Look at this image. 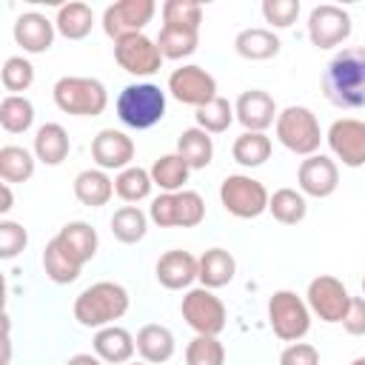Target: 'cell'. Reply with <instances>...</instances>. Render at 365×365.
<instances>
[{"instance_id": "1", "label": "cell", "mask_w": 365, "mask_h": 365, "mask_svg": "<svg viewBox=\"0 0 365 365\" xmlns=\"http://www.w3.org/2000/svg\"><path fill=\"white\" fill-rule=\"evenodd\" d=\"M322 94L336 108H365V46L342 48L328 60Z\"/></svg>"}, {"instance_id": "2", "label": "cell", "mask_w": 365, "mask_h": 365, "mask_svg": "<svg viewBox=\"0 0 365 365\" xmlns=\"http://www.w3.org/2000/svg\"><path fill=\"white\" fill-rule=\"evenodd\" d=\"M128 305H131V297L120 282L100 279V282H91L88 288H83L74 297L71 314L83 328H97L100 331L106 325H114V319H120L128 311Z\"/></svg>"}, {"instance_id": "3", "label": "cell", "mask_w": 365, "mask_h": 365, "mask_svg": "<svg viewBox=\"0 0 365 365\" xmlns=\"http://www.w3.org/2000/svg\"><path fill=\"white\" fill-rule=\"evenodd\" d=\"M117 117L134 131H145L165 117V91L157 83H128L117 94Z\"/></svg>"}, {"instance_id": "4", "label": "cell", "mask_w": 365, "mask_h": 365, "mask_svg": "<svg viewBox=\"0 0 365 365\" xmlns=\"http://www.w3.org/2000/svg\"><path fill=\"white\" fill-rule=\"evenodd\" d=\"M54 106L71 117H100L108 106V91L97 77L66 74L51 88Z\"/></svg>"}, {"instance_id": "5", "label": "cell", "mask_w": 365, "mask_h": 365, "mask_svg": "<svg viewBox=\"0 0 365 365\" xmlns=\"http://www.w3.org/2000/svg\"><path fill=\"white\" fill-rule=\"evenodd\" d=\"M274 134H277V140H279L282 148H288L291 154H299V157L317 154L319 151V143L325 140L317 114L311 108H305V106H288V108H282L277 114Z\"/></svg>"}, {"instance_id": "6", "label": "cell", "mask_w": 365, "mask_h": 365, "mask_svg": "<svg viewBox=\"0 0 365 365\" xmlns=\"http://www.w3.org/2000/svg\"><path fill=\"white\" fill-rule=\"evenodd\" d=\"M268 325L277 339L299 342L311 331V308L297 291H274L268 299Z\"/></svg>"}, {"instance_id": "7", "label": "cell", "mask_w": 365, "mask_h": 365, "mask_svg": "<svg viewBox=\"0 0 365 365\" xmlns=\"http://www.w3.org/2000/svg\"><path fill=\"white\" fill-rule=\"evenodd\" d=\"M268 188L251 174H228L220 182V202L237 220H257L262 211H268Z\"/></svg>"}, {"instance_id": "8", "label": "cell", "mask_w": 365, "mask_h": 365, "mask_svg": "<svg viewBox=\"0 0 365 365\" xmlns=\"http://www.w3.org/2000/svg\"><path fill=\"white\" fill-rule=\"evenodd\" d=\"M148 220L160 228H194L205 220V200L191 188L160 194L151 200Z\"/></svg>"}, {"instance_id": "9", "label": "cell", "mask_w": 365, "mask_h": 365, "mask_svg": "<svg viewBox=\"0 0 365 365\" xmlns=\"http://www.w3.org/2000/svg\"><path fill=\"white\" fill-rule=\"evenodd\" d=\"M180 314L194 334H205V336H220L228 322V311L222 299L211 288H202V285L185 291L180 302Z\"/></svg>"}, {"instance_id": "10", "label": "cell", "mask_w": 365, "mask_h": 365, "mask_svg": "<svg viewBox=\"0 0 365 365\" xmlns=\"http://www.w3.org/2000/svg\"><path fill=\"white\" fill-rule=\"evenodd\" d=\"M305 302L311 308L314 317H319L322 322L334 325V322H342L348 305H351V291L345 288L342 279L331 277V274H319L308 282V291H305Z\"/></svg>"}, {"instance_id": "11", "label": "cell", "mask_w": 365, "mask_h": 365, "mask_svg": "<svg viewBox=\"0 0 365 365\" xmlns=\"http://www.w3.org/2000/svg\"><path fill=\"white\" fill-rule=\"evenodd\" d=\"M157 14L154 0H117L103 11V31L117 43L128 34H143V29Z\"/></svg>"}, {"instance_id": "12", "label": "cell", "mask_w": 365, "mask_h": 365, "mask_svg": "<svg viewBox=\"0 0 365 365\" xmlns=\"http://www.w3.org/2000/svg\"><path fill=\"white\" fill-rule=\"evenodd\" d=\"M351 14L342 6L319 3L308 14V40L317 48H336L351 37Z\"/></svg>"}, {"instance_id": "13", "label": "cell", "mask_w": 365, "mask_h": 365, "mask_svg": "<svg viewBox=\"0 0 365 365\" xmlns=\"http://www.w3.org/2000/svg\"><path fill=\"white\" fill-rule=\"evenodd\" d=\"M168 91L177 103L200 108V106H205L217 97V80L202 66L188 63V66H180L168 74Z\"/></svg>"}, {"instance_id": "14", "label": "cell", "mask_w": 365, "mask_h": 365, "mask_svg": "<svg viewBox=\"0 0 365 365\" xmlns=\"http://www.w3.org/2000/svg\"><path fill=\"white\" fill-rule=\"evenodd\" d=\"M325 143L342 165L348 168L365 165V120H356V117L334 120L331 128L325 131Z\"/></svg>"}, {"instance_id": "15", "label": "cell", "mask_w": 365, "mask_h": 365, "mask_svg": "<svg viewBox=\"0 0 365 365\" xmlns=\"http://www.w3.org/2000/svg\"><path fill=\"white\" fill-rule=\"evenodd\" d=\"M114 60L123 71H128L134 77H151L163 66V54H160L157 40H151L145 34H128V37L117 40L114 43Z\"/></svg>"}, {"instance_id": "16", "label": "cell", "mask_w": 365, "mask_h": 365, "mask_svg": "<svg viewBox=\"0 0 365 365\" xmlns=\"http://www.w3.org/2000/svg\"><path fill=\"white\" fill-rule=\"evenodd\" d=\"M297 185L305 197H331L339 185V168H336V160L328 157V154H311L299 163V171H297Z\"/></svg>"}, {"instance_id": "17", "label": "cell", "mask_w": 365, "mask_h": 365, "mask_svg": "<svg viewBox=\"0 0 365 365\" xmlns=\"http://www.w3.org/2000/svg\"><path fill=\"white\" fill-rule=\"evenodd\" d=\"M91 160L103 171H123L134 160V140L120 128H103L91 140Z\"/></svg>"}, {"instance_id": "18", "label": "cell", "mask_w": 365, "mask_h": 365, "mask_svg": "<svg viewBox=\"0 0 365 365\" xmlns=\"http://www.w3.org/2000/svg\"><path fill=\"white\" fill-rule=\"evenodd\" d=\"M154 274H157V282L168 291L191 288L200 279V257H194L182 248H171L157 259Z\"/></svg>"}, {"instance_id": "19", "label": "cell", "mask_w": 365, "mask_h": 365, "mask_svg": "<svg viewBox=\"0 0 365 365\" xmlns=\"http://www.w3.org/2000/svg\"><path fill=\"white\" fill-rule=\"evenodd\" d=\"M234 114H237V123L245 128V131H265L268 125L277 123V103L268 91L262 88H248L237 97L234 103Z\"/></svg>"}, {"instance_id": "20", "label": "cell", "mask_w": 365, "mask_h": 365, "mask_svg": "<svg viewBox=\"0 0 365 365\" xmlns=\"http://www.w3.org/2000/svg\"><path fill=\"white\" fill-rule=\"evenodd\" d=\"M14 43L26 51V54H43L51 48L54 43V34H57V26L54 20H48L46 14L40 11H23L17 20H14Z\"/></svg>"}, {"instance_id": "21", "label": "cell", "mask_w": 365, "mask_h": 365, "mask_svg": "<svg viewBox=\"0 0 365 365\" xmlns=\"http://www.w3.org/2000/svg\"><path fill=\"white\" fill-rule=\"evenodd\" d=\"M91 348L106 365H128L137 354V339L120 325H106L94 334Z\"/></svg>"}, {"instance_id": "22", "label": "cell", "mask_w": 365, "mask_h": 365, "mask_svg": "<svg viewBox=\"0 0 365 365\" xmlns=\"http://www.w3.org/2000/svg\"><path fill=\"white\" fill-rule=\"evenodd\" d=\"M137 354L143 356V362L148 365H163L174 356L177 351V339L171 334V328L160 325V322H148L137 331Z\"/></svg>"}, {"instance_id": "23", "label": "cell", "mask_w": 365, "mask_h": 365, "mask_svg": "<svg viewBox=\"0 0 365 365\" xmlns=\"http://www.w3.org/2000/svg\"><path fill=\"white\" fill-rule=\"evenodd\" d=\"M54 240H57V242L63 245V251H66L68 257H74L80 265H86L88 259H94V254H97V248H100L97 231H94L88 222H83V220L66 222V225L54 234Z\"/></svg>"}, {"instance_id": "24", "label": "cell", "mask_w": 365, "mask_h": 365, "mask_svg": "<svg viewBox=\"0 0 365 365\" xmlns=\"http://www.w3.org/2000/svg\"><path fill=\"white\" fill-rule=\"evenodd\" d=\"M31 151L43 165H60L71 151L68 131L60 123H43L34 131V148Z\"/></svg>"}, {"instance_id": "25", "label": "cell", "mask_w": 365, "mask_h": 365, "mask_svg": "<svg viewBox=\"0 0 365 365\" xmlns=\"http://www.w3.org/2000/svg\"><path fill=\"white\" fill-rule=\"evenodd\" d=\"M74 197L88 208H103L114 197V180L103 168H86L74 177Z\"/></svg>"}, {"instance_id": "26", "label": "cell", "mask_w": 365, "mask_h": 365, "mask_svg": "<svg viewBox=\"0 0 365 365\" xmlns=\"http://www.w3.org/2000/svg\"><path fill=\"white\" fill-rule=\"evenodd\" d=\"M282 48L279 37L271 31V29H262V26H254V29H242L237 37H234V51L242 57V60H271L277 57Z\"/></svg>"}, {"instance_id": "27", "label": "cell", "mask_w": 365, "mask_h": 365, "mask_svg": "<svg viewBox=\"0 0 365 365\" xmlns=\"http://www.w3.org/2000/svg\"><path fill=\"white\" fill-rule=\"evenodd\" d=\"M54 26H57V34H63L66 40H83L94 29V11L88 3H80V0L63 3L57 9Z\"/></svg>"}, {"instance_id": "28", "label": "cell", "mask_w": 365, "mask_h": 365, "mask_svg": "<svg viewBox=\"0 0 365 365\" xmlns=\"http://www.w3.org/2000/svg\"><path fill=\"white\" fill-rule=\"evenodd\" d=\"M177 154L185 160V165H188L191 171L205 168V165H211V160H214V140H211L208 131H202V128H197V125L182 128V134L177 137Z\"/></svg>"}, {"instance_id": "29", "label": "cell", "mask_w": 365, "mask_h": 365, "mask_svg": "<svg viewBox=\"0 0 365 365\" xmlns=\"http://www.w3.org/2000/svg\"><path fill=\"white\" fill-rule=\"evenodd\" d=\"M237 274V259L231 251L225 248H208L202 257H200V282L202 288H222L234 279Z\"/></svg>"}, {"instance_id": "30", "label": "cell", "mask_w": 365, "mask_h": 365, "mask_svg": "<svg viewBox=\"0 0 365 365\" xmlns=\"http://www.w3.org/2000/svg\"><path fill=\"white\" fill-rule=\"evenodd\" d=\"M148 174H151L154 185L160 188V194H174V191H182V188H185L191 168H188L185 160L174 151V154H163V157H157V160L151 163Z\"/></svg>"}, {"instance_id": "31", "label": "cell", "mask_w": 365, "mask_h": 365, "mask_svg": "<svg viewBox=\"0 0 365 365\" xmlns=\"http://www.w3.org/2000/svg\"><path fill=\"white\" fill-rule=\"evenodd\" d=\"M157 46L163 60H182L191 57L200 46V29H188V26H165L157 34Z\"/></svg>"}, {"instance_id": "32", "label": "cell", "mask_w": 365, "mask_h": 365, "mask_svg": "<svg viewBox=\"0 0 365 365\" xmlns=\"http://www.w3.org/2000/svg\"><path fill=\"white\" fill-rule=\"evenodd\" d=\"M274 151V143L265 131H242L234 145H231V157L234 163H240L242 168H257L262 165Z\"/></svg>"}, {"instance_id": "33", "label": "cell", "mask_w": 365, "mask_h": 365, "mask_svg": "<svg viewBox=\"0 0 365 365\" xmlns=\"http://www.w3.org/2000/svg\"><path fill=\"white\" fill-rule=\"evenodd\" d=\"M43 271H46V277H48L51 282L68 285V282H74V279L80 277L83 265H80L74 257H68V254L63 251V245L51 237V240L46 242V248H43Z\"/></svg>"}, {"instance_id": "34", "label": "cell", "mask_w": 365, "mask_h": 365, "mask_svg": "<svg viewBox=\"0 0 365 365\" xmlns=\"http://www.w3.org/2000/svg\"><path fill=\"white\" fill-rule=\"evenodd\" d=\"M0 125L9 134H26L34 125V106L23 94H6L0 100Z\"/></svg>"}, {"instance_id": "35", "label": "cell", "mask_w": 365, "mask_h": 365, "mask_svg": "<svg viewBox=\"0 0 365 365\" xmlns=\"http://www.w3.org/2000/svg\"><path fill=\"white\" fill-rule=\"evenodd\" d=\"M34 151L23 148V145H3L0 148V180L3 182H26L34 174Z\"/></svg>"}, {"instance_id": "36", "label": "cell", "mask_w": 365, "mask_h": 365, "mask_svg": "<svg viewBox=\"0 0 365 365\" xmlns=\"http://www.w3.org/2000/svg\"><path fill=\"white\" fill-rule=\"evenodd\" d=\"M268 211L277 222L282 225H297L305 220L308 214V202H305V194L297 191V188H277L268 200Z\"/></svg>"}, {"instance_id": "37", "label": "cell", "mask_w": 365, "mask_h": 365, "mask_svg": "<svg viewBox=\"0 0 365 365\" xmlns=\"http://www.w3.org/2000/svg\"><path fill=\"white\" fill-rule=\"evenodd\" d=\"M151 188H154V180L140 165H128V168L117 171V177H114V194L123 202H143L151 197Z\"/></svg>"}, {"instance_id": "38", "label": "cell", "mask_w": 365, "mask_h": 365, "mask_svg": "<svg viewBox=\"0 0 365 365\" xmlns=\"http://www.w3.org/2000/svg\"><path fill=\"white\" fill-rule=\"evenodd\" d=\"M111 234L123 245H134L148 234V214L140 211L137 205H123L111 217Z\"/></svg>"}, {"instance_id": "39", "label": "cell", "mask_w": 365, "mask_h": 365, "mask_svg": "<svg viewBox=\"0 0 365 365\" xmlns=\"http://www.w3.org/2000/svg\"><path fill=\"white\" fill-rule=\"evenodd\" d=\"M194 120H197V128H202V131H208V134H222V131H228V125L237 120L234 103H228L225 97L217 94L211 103H205V106H200V108L194 111Z\"/></svg>"}, {"instance_id": "40", "label": "cell", "mask_w": 365, "mask_h": 365, "mask_svg": "<svg viewBox=\"0 0 365 365\" xmlns=\"http://www.w3.org/2000/svg\"><path fill=\"white\" fill-rule=\"evenodd\" d=\"M185 365H225V345L217 336L197 334L185 345Z\"/></svg>"}, {"instance_id": "41", "label": "cell", "mask_w": 365, "mask_h": 365, "mask_svg": "<svg viewBox=\"0 0 365 365\" xmlns=\"http://www.w3.org/2000/svg\"><path fill=\"white\" fill-rule=\"evenodd\" d=\"M0 80H3V88H6L9 94L26 91V88L34 83V66H31V60H26L23 54L6 57V63H3V68H0Z\"/></svg>"}, {"instance_id": "42", "label": "cell", "mask_w": 365, "mask_h": 365, "mask_svg": "<svg viewBox=\"0 0 365 365\" xmlns=\"http://www.w3.org/2000/svg\"><path fill=\"white\" fill-rule=\"evenodd\" d=\"M160 11H163V23L165 26L200 29V23H202V6L194 3V0H165Z\"/></svg>"}, {"instance_id": "43", "label": "cell", "mask_w": 365, "mask_h": 365, "mask_svg": "<svg viewBox=\"0 0 365 365\" xmlns=\"http://www.w3.org/2000/svg\"><path fill=\"white\" fill-rule=\"evenodd\" d=\"M299 9H302L299 0H262V6H259V11H262L265 23L271 26V31L294 26L297 17H299Z\"/></svg>"}, {"instance_id": "44", "label": "cell", "mask_w": 365, "mask_h": 365, "mask_svg": "<svg viewBox=\"0 0 365 365\" xmlns=\"http://www.w3.org/2000/svg\"><path fill=\"white\" fill-rule=\"evenodd\" d=\"M29 245V231L14 220H0V257L14 259Z\"/></svg>"}, {"instance_id": "45", "label": "cell", "mask_w": 365, "mask_h": 365, "mask_svg": "<svg viewBox=\"0 0 365 365\" xmlns=\"http://www.w3.org/2000/svg\"><path fill=\"white\" fill-rule=\"evenodd\" d=\"M279 365H319V351L311 342H291L279 354Z\"/></svg>"}, {"instance_id": "46", "label": "cell", "mask_w": 365, "mask_h": 365, "mask_svg": "<svg viewBox=\"0 0 365 365\" xmlns=\"http://www.w3.org/2000/svg\"><path fill=\"white\" fill-rule=\"evenodd\" d=\"M342 328L351 336H365V297H351V305L342 317Z\"/></svg>"}, {"instance_id": "47", "label": "cell", "mask_w": 365, "mask_h": 365, "mask_svg": "<svg viewBox=\"0 0 365 365\" xmlns=\"http://www.w3.org/2000/svg\"><path fill=\"white\" fill-rule=\"evenodd\" d=\"M66 365H106L97 354H74L66 359Z\"/></svg>"}, {"instance_id": "48", "label": "cell", "mask_w": 365, "mask_h": 365, "mask_svg": "<svg viewBox=\"0 0 365 365\" xmlns=\"http://www.w3.org/2000/svg\"><path fill=\"white\" fill-rule=\"evenodd\" d=\"M0 194H3V202H0V214H9V211L14 208V194H11V185H9V182H3V185H0Z\"/></svg>"}, {"instance_id": "49", "label": "cell", "mask_w": 365, "mask_h": 365, "mask_svg": "<svg viewBox=\"0 0 365 365\" xmlns=\"http://www.w3.org/2000/svg\"><path fill=\"white\" fill-rule=\"evenodd\" d=\"M351 365H365V356H356V359H354Z\"/></svg>"}, {"instance_id": "50", "label": "cell", "mask_w": 365, "mask_h": 365, "mask_svg": "<svg viewBox=\"0 0 365 365\" xmlns=\"http://www.w3.org/2000/svg\"><path fill=\"white\" fill-rule=\"evenodd\" d=\"M128 365H148V362H128Z\"/></svg>"}, {"instance_id": "51", "label": "cell", "mask_w": 365, "mask_h": 365, "mask_svg": "<svg viewBox=\"0 0 365 365\" xmlns=\"http://www.w3.org/2000/svg\"><path fill=\"white\" fill-rule=\"evenodd\" d=\"M362 294H365V277H362Z\"/></svg>"}]
</instances>
